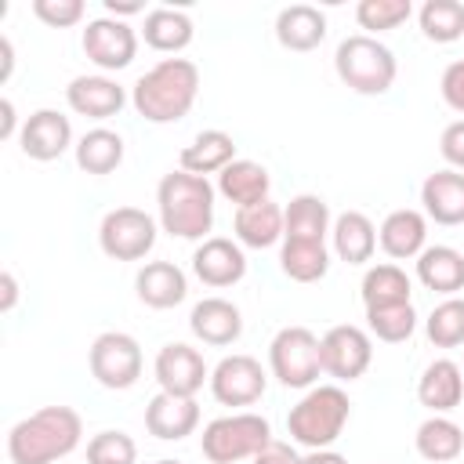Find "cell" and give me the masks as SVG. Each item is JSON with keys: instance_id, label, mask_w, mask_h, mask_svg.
<instances>
[{"instance_id": "cell-40", "label": "cell", "mask_w": 464, "mask_h": 464, "mask_svg": "<svg viewBox=\"0 0 464 464\" xmlns=\"http://www.w3.org/2000/svg\"><path fill=\"white\" fill-rule=\"evenodd\" d=\"M33 14L51 29H69L83 18V0H33Z\"/></svg>"}, {"instance_id": "cell-37", "label": "cell", "mask_w": 464, "mask_h": 464, "mask_svg": "<svg viewBox=\"0 0 464 464\" xmlns=\"http://www.w3.org/2000/svg\"><path fill=\"white\" fill-rule=\"evenodd\" d=\"M424 334L435 348H460L464 344V297H446L424 319Z\"/></svg>"}, {"instance_id": "cell-47", "label": "cell", "mask_w": 464, "mask_h": 464, "mask_svg": "<svg viewBox=\"0 0 464 464\" xmlns=\"http://www.w3.org/2000/svg\"><path fill=\"white\" fill-rule=\"evenodd\" d=\"M0 116H4V123H0V138H14V102L11 98H4L0 102Z\"/></svg>"}, {"instance_id": "cell-46", "label": "cell", "mask_w": 464, "mask_h": 464, "mask_svg": "<svg viewBox=\"0 0 464 464\" xmlns=\"http://www.w3.org/2000/svg\"><path fill=\"white\" fill-rule=\"evenodd\" d=\"M301 464H348L337 450H308L304 457H301Z\"/></svg>"}, {"instance_id": "cell-23", "label": "cell", "mask_w": 464, "mask_h": 464, "mask_svg": "<svg viewBox=\"0 0 464 464\" xmlns=\"http://www.w3.org/2000/svg\"><path fill=\"white\" fill-rule=\"evenodd\" d=\"M417 279L431 294L457 297V290H464V254L457 246H446V243L424 246L417 254Z\"/></svg>"}, {"instance_id": "cell-41", "label": "cell", "mask_w": 464, "mask_h": 464, "mask_svg": "<svg viewBox=\"0 0 464 464\" xmlns=\"http://www.w3.org/2000/svg\"><path fill=\"white\" fill-rule=\"evenodd\" d=\"M439 91H442V102H446L453 112H464V58H457V62H450V65L442 69Z\"/></svg>"}, {"instance_id": "cell-35", "label": "cell", "mask_w": 464, "mask_h": 464, "mask_svg": "<svg viewBox=\"0 0 464 464\" xmlns=\"http://www.w3.org/2000/svg\"><path fill=\"white\" fill-rule=\"evenodd\" d=\"M417 22L431 44H453L464 36V4L460 0H428L417 11Z\"/></svg>"}, {"instance_id": "cell-6", "label": "cell", "mask_w": 464, "mask_h": 464, "mask_svg": "<svg viewBox=\"0 0 464 464\" xmlns=\"http://www.w3.org/2000/svg\"><path fill=\"white\" fill-rule=\"evenodd\" d=\"M272 442V424L261 413H225L214 417L203 435H199V450L210 464H239V460H254L265 446Z\"/></svg>"}, {"instance_id": "cell-14", "label": "cell", "mask_w": 464, "mask_h": 464, "mask_svg": "<svg viewBox=\"0 0 464 464\" xmlns=\"http://www.w3.org/2000/svg\"><path fill=\"white\" fill-rule=\"evenodd\" d=\"M192 272L199 283L221 290V286H236L246 276V254L236 239L225 236H207L196 254H192Z\"/></svg>"}, {"instance_id": "cell-1", "label": "cell", "mask_w": 464, "mask_h": 464, "mask_svg": "<svg viewBox=\"0 0 464 464\" xmlns=\"http://www.w3.org/2000/svg\"><path fill=\"white\" fill-rule=\"evenodd\" d=\"M199 98V65L192 58H163L130 87V105L149 123H178Z\"/></svg>"}, {"instance_id": "cell-44", "label": "cell", "mask_w": 464, "mask_h": 464, "mask_svg": "<svg viewBox=\"0 0 464 464\" xmlns=\"http://www.w3.org/2000/svg\"><path fill=\"white\" fill-rule=\"evenodd\" d=\"M18 301V283H14V272H0V312H11Z\"/></svg>"}, {"instance_id": "cell-5", "label": "cell", "mask_w": 464, "mask_h": 464, "mask_svg": "<svg viewBox=\"0 0 464 464\" xmlns=\"http://www.w3.org/2000/svg\"><path fill=\"white\" fill-rule=\"evenodd\" d=\"M334 69L337 80L355 94H384L399 76V62L392 47H384L370 33L344 36L334 51Z\"/></svg>"}, {"instance_id": "cell-31", "label": "cell", "mask_w": 464, "mask_h": 464, "mask_svg": "<svg viewBox=\"0 0 464 464\" xmlns=\"http://www.w3.org/2000/svg\"><path fill=\"white\" fill-rule=\"evenodd\" d=\"M268 188H272V178H268V170H265L261 163H254V160H236V163H228V167L218 174V192H221L228 203H236V210L268 199Z\"/></svg>"}, {"instance_id": "cell-25", "label": "cell", "mask_w": 464, "mask_h": 464, "mask_svg": "<svg viewBox=\"0 0 464 464\" xmlns=\"http://www.w3.org/2000/svg\"><path fill=\"white\" fill-rule=\"evenodd\" d=\"M276 40L286 51H315L326 40V14L312 4H290L276 14Z\"/></svg>"}, {"instance_id": "cell-16", "label": "cell", "mask_w": 464, "mask_h": 464, "mask_svg": "<svg viewBox=\"0 0 464 464\" xmlns=\"http://www.w3.org/2000/svg\"><path fill=\"white\" fill-rule=\"evenodd\" d=\"M199 428V402L170 392H156L145 406V431L160 442H181Z\"/></svg>"}, {"instance_id": "cell-29", "label": "cell", "mask_w": 464, "mask_h": 464, "mask_svg": "<svg viewBox=\"0 0 464 464\" xmlns=\"http://www.w3.org/2000/svg\"><path fill=\"white\" fill-rule=\"evenodd\" d=\"M334 228L330 221V207L323 196L301 192L283 207V239H312V243H326V232Z\"/></svg>"}, {"instance_id": "cell-26", "label": "cell", "mask_w": 464, "mask_h": 464, "mask_svg": "<svg viewBox=\"0 0 464 464\" xmlns=\"http://www.w3.org/2000/svg\"><path fill=\"white\" fill-rule=\"evenodd\" d=\"M178 163H181V170L199 174V178L221 174L228 163H236V141H232V134L214 130V127H210V130H199V134L181 149Z\"/></svg>"}, {"instance_id": "cell-24", "label": "cell", "mask_w": 464, "mask_h": 464, "mask_svg": "<svg viewBox=\"0 0 464 464\" xmlns=\"http://www.w3.org/2000/svg\"><path fill=\"white\" fill-rule=\"evenodd\" d=\"M232 232H236L239 246H250V250L276 246V243H283V207L272 199L239 207L232 218Z\"/></svg>"}, {"instance_id": "cell-8", "label": "cell", "mask_w": 464, "mask_h": 464, "mask_svg": "<svg viewBox=\"0 0 464 464\" xmlns=\"http://www.w3.org/2000/svg\"><path fill=\"white\" fill-rule=\"evenodd\" d=\"M91 377L109 392H127L141 377V344L123 330H105L87 352Z\"/></svg>"}, {"instance_id": "cell-32", "label": "cell", "mask_w": 464, "mask_h": 464, "mask_svg": "<svg viewBox=\"0 0 464 464\" xmlns=\"http://www.w3.org/2000/svg\"><path fill=\"white\" fill-rule=\"evenodd\" d=\"M359 294H362V308L406 304V301H410V294H413V283H410V276H406L395 261H384V265L366 268Z\"/></svg>"}, {"instance_id": "cell-19", "label": "cell", "mask_w": 464, "mask_h": 464, "mask_svg": "<svg viewBox=\"0 0 464 464\" xmlns=\"http://www.w3.org/2000/svg\"><path fill=\"white\" fill-rule=\"evenodd\" d=\"M188 330L203 341V344H214V348H225L232 341H239L243 334V312L225 301V297H203L192 304V315H188Z\"/></svg>"}, {"instance_id": "cell-12", "label": "cell", "mask_w": 464, "mask_h": 464, "mask_svg": "<svg viewBox=\"0 0 464 464\" xmlns=\"http://www.w3.org/2000/svg\"><path fill=\"white\" fill-rule=\"evenodd\" d=\"M152 373H156L160 392L185 395V399H196V392H199L203 384H210V366H207V359L199 355V348H192V344H185V341L163 344V348L156 352Z\"/></svg>"}, {"instance_id": "cell-43", "label": "cell", "mask_w": 464, "mask_h": 464, "mask_svg": "<svg viewBox=\"0 0 464 464\" xmlns=\"http://www.w3.org/2000/svg\"><path fill=\"white\" fill-rule=\"evenodd\" d=\"M254 464H301V453H297L290 442L272 439V442L254 457Z\"/></svg>"}, {"instance_id": "cell-28", "label": "cell", "mask_w": 464, "mask_h": 464, "mask_svg": "<svg viewBox=\"0 0 464 464\" xmlns=\"http://www.w3.org/2000/svg\"><path fill=\"white\" fill-rule=\"evenodd\" d=\"M196 29H192V18L178 7H152L145 11V22H141V40L160 51V54H178L192 44Z\"/></svg>"}, {"instance_id": "cell-33", "label": "cell", "mask_w": 464, "mask_h": 464, "mask_svg": "<svg viewBox=\"0 0 464 464\" xmlns=\"http://www.w3.org/2000/svg\"><path fill=\"white\" fill-rule=\"evenodd\" d=\"M279 268L294 283H315L330 272V250L326 243H312V239H283Z\"/></svg>"}, {"instance_id": "cell-30", "label": "cell", "mask_w": 464, "mask_h": 464, "mask_svg": "<svg viewBox=\"0 0 464 464\" xmlns=\"http://www.w3.org/2000/svg\"><path fill=\"white\" fill-rule=\"evenodd\" d=\"M413 446L424 460L431 464H450L464 453V428L457 420H450L446 413H431L428 420L417 424V435H413Z\"/></svg>"}, {"instance_id": "cell-15", "label": "cell", "mask_w": 464, "mask_h": 464, "mask_svg": "<svg viewBox=\"0 0 464 464\" xmlns=\"http://www.w3.org/2000/svg\"><path fill=\"white\" fill-rule=\"evenodd\" d=\"M72 145V123L69 116H62L58 109H36L22 130H18V149L36 160V163H51L58 160L65 149Z\"/></svg>"}, {"instance_id": "cell-18", "label": "cell", "mask_w": 464, "mask_h": 464, "mask_svg": "<svg viewBox=\"0 0 464 464\" xmlns=\"http://www.w3.org/2000/svg\"><path fill=\"white\" fill-rule=\"evenodd\" d=\"M377 243H381V250H384L388 257H395V261L417 257V254L428 246V218H424L420 210H413V207H399V210H392V214L381 221Z\"/></svg>"}, {"instance_id": "cell-7", "label": "cell", "mask_w": 464, "mask_h": 464, "mask_svg": "<svg viewBox=\"0 0 464 464\" xmlns=\"http://www.w3.org/2000/svg\"><path fill=\"white\" fill-rule=\"evenodd\" d=\"M268 366L283 388H312L323 373L319 337L308 326H283L268 344Z\"/></svg>"}, {"instance_id": "cell-10", "label": "cell", "mask_w": 464, "mask_h": 464, "mask_svg": "<svg viewBox=\"0 0 464 464\" xmlns=\"http://www.w3.org/2000/svg\"><path fill=\"white\" fill-rule=\"evenodd\" d=\"M319 359H323V373L326 377L355 381L373 362V341H370V334L362 326L341 323V326H330L319 337Z\"/></svg>"}, {"instance_id": "cell-22", "label": "cell", "mask_w": 464, "mask_h": 464, "mask_svg": "<svg viewBox=\"0 0 464 464\" xmlns=\"http://www.w3.org/2000/svg\"><path fill=\"white\" fill-rule=\"evenodd\" d=\"M464 399V370L453 359H435L424 366L417 381V402L428 406L431 413H450Z\"/></svg>"}, {"instance_id": "cell-42", "label": "cell", "mask_w": 464, "mask_h": 464, "mask_svg": "<svg viewBox=\"0 0 464 464\" xmlns=\"http://www.w3.org/2000/svg\"><path fill=\"white\" fill-rule=\"evenodd\" d=\"M439 152H442V160L450 163V170H460V174H464V120H453V123L442 130Z\"/></svg>"}, {"instance_id": "cell-27", "label": "cell", "mask_w": 464, "mask_h": 464, "mask_svg": "<svg viewBox=\"0 0 464 464\" xmlns=\"http://www.w3.org/2000/svg\"><path fill=\"white\" fill-rule=\"evenodd\" d=\"M330 236H334V254L344 265H366L373 257V250H377V228L362 210L337 214Z\"/></svg>"}, {"instance_id": "cell-45", "label": "cell", "mask_w": 464, "mask_h": 464, "mask_svg": "<svg viewBox=\"0 0 464 464\" xmlns=\"http://www.w3.org/2000/svg\"><path fill=\"white\" fill-rule=\"evenodd\" d=\"M145 11V4H138V0H105V14L109 18H130V14H141Z\"/></svg>"}, {"instance_id": "cell-13", "label": "cell", "mask_w": 464, "mask_h": 464, "mask_svg": "<svg viewBox=\"0 0 464 464\" xmlns=\"http://www.w3.org/2000/svg\"><path fill=\"white\" fill-rule=\"evenodd\" d=\"M265 388H268V373L254 355L236 352L210 370V395L221 406H254L265 395Z\"/></svg>"}, {"instance_id": "cell-34", "label": "cell", "mask_w": 464, "mask_h": 464, "mask_svg": "<svg viewBox=\"0 0 464 464\" xmlns=\"http://www.w3.org/2000/svg\"><path fill=\"white\" fill-rule=\"evenodd\" d=\"M72 149H76V167L87 174H112L123 163V138L109 127H91Z\"/></svg>"}, {"instance_id": "cell-38", "label": "cell", "mask_w": 464, "mask_h": 464, "mask_svg": "<svg viewBox=\"0 0 464 464\" xmlns=\"http://www.w3.org/2000/svg\"><path fill=\"white\" fill-rule=\"evenodd\" d=\"M410 14H413L410 0H359L355 4V22L370 33L399 29L402 22H410Z\"/></svg>"}, {"instance_id": "cell-20", "label": "cell", "mask_w": 464, "mask_h": 464, "mask_svg": "<svg viewBox=\"0 0 464 464\" xmlns=\"http://www.w3.org/2000/svg\"><path fill=\"white\" fill-rule=\"evenodd\" d=\"M134 290H138V301L163 312V308H174L185 301L188 294V279L185 272L174 265V261H149L138 268L134 276Z\"/></svg>"}, {"instance_id": "cell-21", "label": "cell", "mask_w": 464, "mask_h": 464, "mask_svg": "<svg viewBox=\"0 0 464 464\" xmlns=\"http://www.w3.org/2000/svg\"><path fill=\"white\" fill-rule=\"evenodd\" d=\"M424 218L435 225H464V174L460 170H435L420 185Z\"/></svg>"}, {"instance_id": "cell-4", "label": "cell", "mask_w": 464, "mask_h": 464, "mask_svg": "<svg viewBox=\"0 0 464 464\" xmlns=\"http://www.w3.org/2000/svg\"><path fill=\"white\" fill-rule=\"evenodd\" d=\"M352 417V402L337 384H312L286 413V431L304 450H330Z\"/></svg>"}, {"instance_id": "cell-17", "label": "cell", "mask_w": 464, "mask_h": 464, "mask_svg": "<svg viewBox=\"0 0 464 464\" xmlns=\"http://www.w3.org/2000/svg\"><path fill=\"white\" fill-rule=\"evenodd\" d=\"M65 102L76 116L87 120H109L127 105V91L112 76H72L65 87Z\"/></svg>"}, {"instance_id": "cell-3", "label": "cell", "mask_w": 464, "mask_h": 464, "mask_svg": "<svg viewBox=\"0 0 464 464\" xmlns=\"http://www.w3.org/2000/svg\"><path fill=\"white\" fill-rule=\"evenodd\" d=\"M214 185L188 170H170L156 185L160 228L178 239H207L214 228Z\"/></svg>"}, {"instance_id": "cell-2", "label": "cell", "mask_w": 464, "mask_h": 464, "mask_svg": "<svg viewBox=\"0 0 464 464\" xmlns=\"http://www.w3.org/2000/svg\"><path fill=\"white\" fill-rule=\"evenodd\" d=\"M83 439V420L72 406H44L7 431L11 464H54L69 457Z\"/></svg>"}, {"instance_id": "cell-11", "label": "cell", "mask_w": 464, "mask_h": 464, "mask_svg": "<svg viewBox=\"0 0 464 464\" xmlns=\"http://www.w3.org/2000/svg\"><path fill=\"white\" fill-rule=\"evenodd\" d=\"M83 54L102 69V72H120L134 62L138 54V33L134 25L120 22V18H91L87 29H83Z\"/></svg>"}, {"instance_id": "cell-36", "label": "cell", "mask_w": 464, "mask_h": 464, "mask_svg": "<svg viewBox=\"0 0 464 464\" xmlns=\"http://www.w3.org/2000/svg\"><path fill=\"white\" fill-rule=\"evenodd\" d=\"M366 330L377 337V341H388V344H402L413 337L417 330V312L413 304H384V308H366Z\"/></svg>"}, {"instance_id": "cell-39", "label": "cell", "mask_w": 464, "mask_h": 464, "mask_svg": "<svg viewBox=\"0 0 464 464\" xmlns=\"http://www.w3.org/2000/svg\"><path fill=\"white\" fill-rule=\"evenodd\" d=\"M87 464H138V446L127 431H98L87 442Z\"/></svg>"}, {"instance_id": "cell-48", "label": "cell", "mask_w": 464, "mask_h": 464, "mask_svg": "<svg viewBox=\"0 0 464 464\" xmlns=\"http://www.w3.org/2000/svg\"><path fill=\"white\" fill-rule=\"evenodd\" d=\"M0 54H4V76L0 80H7L11 76V65H14V51H11V40L7 36H0Z\"/></svg>"}, {"instance_id": "cell-9", "label": "cell", "mask_w": 464, "mask_h": 464, "mask_svg": "<svg viewBox=\"0 0 464 464\" xmlns=\"http://www.w3.org/2000/svg\"><path fill=\"white\" fill-rule=\"evenodd\" d=\"M156 218L138 207H116L98 225V246L112 261H141L156 246Z\"/></svg>"}, {"instance_id": "cell-49", "label": "cell", "mask_w": 464, "mask_h": 464, "mask_svg": "<svg viewBox=\"0 0 464 464\" xmlns=\"http://www.w3.org/2000/svg\"><path fill=\"white\" fill-rule=\"evenodd\" d=\"M156 464H181V460H170V457H163V460H156Z\"/></svg>"}]
</instances>
